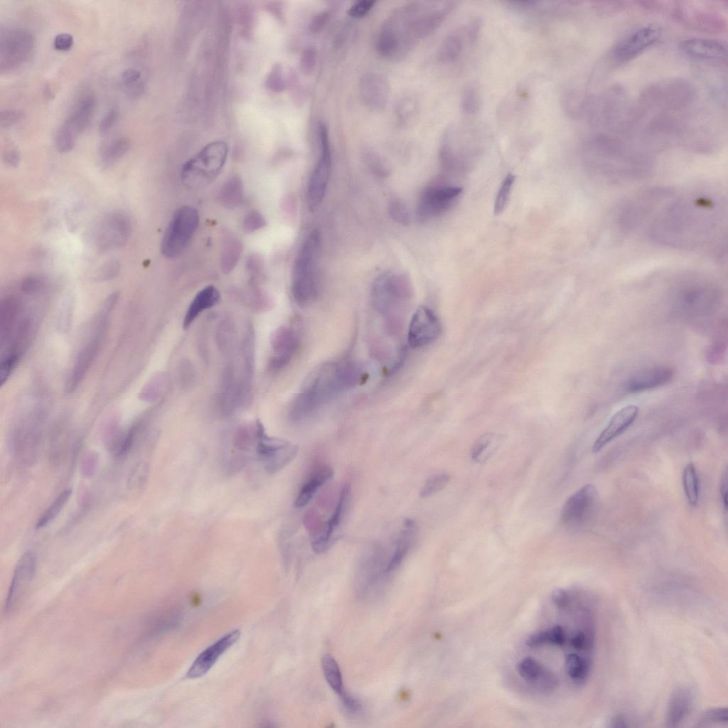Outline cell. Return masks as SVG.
Listing matches in <instances>:
<instances>
[{
    "mask_svg": "<svg viewBox=\"0 0 728 728\" xmlns=\"http://www.w3.org/2000/svg\"><path fill=\"white\" fill-rule=\"evenodd\" d=\"M725 218L721 199L707 193L675 197L664 191L641 227L653 242L662 246L693 250L712 242Z\"/></svg>",
    "mask_w": 728,
    "mask_h": 728,
    "instance_id": "1",
    "label": "cell"
},
{
    "mask_svg": "<svg viewBox=\"0 0 728 728\" xmlns=\"http://www.w3.org/2000/svg\"><path fill=\"white\" fill-rule=\"evenodd\" d=\"M454 7L453 1H414L397 7L380 28L378 53L390 60L404 58L441 24Z\"/></svg>",
    "mask_w": 728,
    "mask_h": 728,
    "instance_id": "2",
    "label": "cell"
},
{
    "mask_svg": "<svg viewBox=\"0 0 728 728\" xmlns=\"http://www.w3.org/2000/svg\"><path fill=\"white\" fill-rule=\"evenodd\" d=\"M363 371L349 361L327 362L320 365L308 376L300 392L292 400L288 416L298 422L314 414L331 400L356 385Z\"/></svg>",
    "mask_w": 728,
    "mask_h": 728,
    "instance_id": "3",
    "label": "cell"
},
{
    "mask_svg": "<svg viewBox=\"0 0 728 728\" xmlns=\"http://www.w3.org/2000/svg\"><path fill=\"white\" fill-rule=\"evenodd\" d=\"M587 160L596 177L611 182L636 181L646 177L652 168V162L648 156L609 144L591 147Z\"/></svg>",
    "mask_w": 728,
    "mask_h": 728,
    "instance_id": "4",
    "label": "cell"
},
{
    "mask_svg": "<svg viewBox=\"0 0 728 728\" xmlns=\"http://www.w3.org/2000/svg\"><path fill=\"white\" fill-rule=\"evenodd\" d=\"M412 286L403 274L386 272L374 280L370 291L373 306L385 320L386 329L397 333L412 297Z\"/></svg>",
    "mask_w": 728,
    "mask_h": 728,
    "instance_id": "5",
    "label": "cell"
},
{
    "mask_svg": "<svg viewBox=\"0 0 728 728\" xmlns=\"http://www.w3.org/2000/svg\"><path fill=\"white\" fill-rule=\"evenodd\" d=\"M320 249V233L314 230L306 238L296 257L291 291L295 302L300 306L313 304L318 296Z\"/></svg>",
    "mask_w": 728,
    "mask_h": 728,
    "instance_id": "6",
    "label": "cell"
},
{
    "mask_svg": "<svg viewBox=\"0 0 728 728\" xmlns=\"http://www.w3.org/2000/svg\"><path fill=\"white\" fill-rule=\"evenodd\" d=\"M228 144L214 141L188 159L181 168V179L190 188H201L211 183L221 172L228 156Z\"/></svg>",
    "mask_w": 728,
    "mask_h": 728,
    "instance_id": "7",
    "label": "cell"
},
{
    "mask_svg": "<svg viewBox=\"0 0 728 728\" xmlns=\"http://www.w3.org/2000/svg\"><path fill=\"white\" fill-rule=\"evenodd\" d=\"M199 222L198 212L193 207L184 205L177 209L163 235L161 254L168 259L179 256L197 230Z\"/></svg>",
    "mask_w": 728,
    "mask_h": 728,
    "instance_id": "8",
    "label": "cell"
},
{
    "mask_svg": "<svg viewBox=\"0 0 728 728\" xmlns=\"http://www.w3.org/2000/svg\"><path fill=\"white\" fill-rule=\"evenodd\" d=\"M35 45L33 33L23 27H11L1 32L0 72L8 73L18 69L31 57Z\"/></svg>",
    "mask_w": 728,
    "mask_h": 728,
    "instance_id": "9",
    "label": "cell"
},
{
    "mask_svg": "<svg viewBox=\"0 0 728 728\" xmlns=\"http://www.w3.org/2000/svg\"><path fill=\"white\" fill-rule=\"evenodd\" d=\"M318 138L320 156L309 178L306 191L307 205L311 211H314L323 200L331 174V154L328 132L323 122H320L318 127Z\"/></svg>",
    "mask_w": 728,
    "mask_h": 728,
    "instance_id": "10",
    "label": "cell"
},
{
    "mask_svg": "<svg viewBox=\"0 0 728 728\" xmlns=\"http://www.w3.org/2000/svg\"><path fill=\"white\" fill-rule=\"evenodd\" d=\"M132 232V223L124 212L114 210L106 214L98 224L95 244L99 252H105L123 247Z\"/></svg>",
    "mask_w": 728,
    "mask_h": 728,
    "instance_id": "11",
    "label": "cell"
},
{
    "mask_svg": "<svg viewBox=\"0 0 728 728\" xmlns=\"http://www.w3.org/2000/svg\"><path fill=\"white\" fill-rule=\"evenodd\" d=\"M112 309V307L105 304L101 314L102 316L97 323L92 335L90 336L89 340L78 353L75 365L67 381L66 388L68 392H72L78 385L92 363L104 334L107 323V316Z\"/></svg>",
    "mask_w": 728,
    "mask_h": 728,
    "instance_id": "12",
    "label": "cell"
},
{
    "mask_svg": "<svg viewBox=\"0 0 728 728\" xmlns=\"http://www.w3.org/2000/svg\"><path fill=\"white\" fill-rule=\"evenodd\" d=\"M661 33L656 25L643 26L620 40L611 50L612 57L619 62L630 60L654 45Z\"/></svg>",
    "mask_w": 728,
    "mask_h": 728,
    "instance_id": "13",
    "label": "cell"
},
{
    "mask_svg": "<svg viewBox=\"0 0 728 728\" xmlns=\"http://www.w3.org/2000/svg\"><path fill=\"white\" fill-rule=\"evenodd\" d=\"M597 498L594 485L583 486L565 501L561 510L562 522L570 527L582 525L589 518Z\"/></svg>",
    "mask_w": 728,
    "mask_h": 728,
    "instance_id": "14",
    "label": "cell"
},
{
    "mask_svg": "<svg viewBox=\"0 0 728 728\" xmlns=\"http://www.w3.org/2000/svg\"><path fill=\"white\" fill-rule=\"evenodd\" d=\"M441 333L440 322L427 306L419 307L413 314L407 331V342L412 348H422L435 341Z\"/></svg>",
    "mask_w": 728,
    "mask_h": 728,
    "instance_id": "15",
    "label": "cell"
},
{
    "mask_svg": "<svg viewBox=\"0 0 728 728\" xmlns=\"http://www.w3.org/2000/svg\"><path fill=\"white\" fill-rule=\"evenodd\" d=\"M300 343V333L294 325L283 326L272 333L270 344L272 355L270 366L278 370L286 366L292 359Z\"/></svg>",
    "mask_w": 728,
    "mask_h": 728,
    "instance_id": "16",
    "label": "cell"
},
{
    "mask_svg": "<svg viewBox=\"0 0 728 728\" xmlns=\"http://www.w3.org/2000/svg\"><path fill=\"white\" fill-rule=\"evenodd\" d=\"M37 559L31 551L26 552L19 559L11 581L5 609L13 610L21 600L31 584L36 569Z\"/></svg>",
    "mask_w": 728,
    "mask_h": 728,
    "instance_id": "17",
    "label": "cell"
},
{
    "mask_svg": "<svg viewBox=\"0 0 728 728\" xmlns=\"http://www.w3.org/2000/svg\"><path fill=\"white\" fill-rule=\"evenodd\" d=\"M458 187H430L420 196L417 208V218L426 221L444 211L459 195Z\"/></svg>",
    "mask_w": 728,
    "mask_h": 728,
    "instance_id": "18",
    "label": "cell"
},
{
    "mask_svg": "<svg viewBox=\"0 0 728 728\" xmlns=\"http://www.w3.org/2000/svg\"><path fill=\"white\" fill-rule=\"evenodd\" d=\"M390 85L381 74L369 72L363 75L359 82V93L365 105L372 111L382 110L387 104Z\"/></svg>",
    "mask_w": 728,
    "mask_h": 728,
    "instance_id": "19",
    "label": "cell"
},
{
    "mask_svg": "<svg viewBox=\"0 0 728 728\" xmlns=\"http://www.w3.org/2000/svg\"><path fill=\"white\" fill-rule=\"evenodd\" d=\"M240 632L234 630L204 650L195 660L186 673V678L194 679L207 673L219 657L239 639Z\"/></svg>",
    "mask_w": 728,
    "mask_h": 728,
    "instance_id": "20",
    "label": "cell"
},
{
    "mask_svg": "<svg viewBox=\"0 0 728 728\" xmlns=\"http://www.w3.org/2000/svg\"><path fill=\"white\" fill-rule=\"evenodd\" d=\"M351 496V486L346 483L342 488L335 510L323 531L312 540V548L316 553L324 552L333 542L334 531L343 519Z\"/></svg>",
    "mask_w": 728,
    "mask_h": 728,
    "instance_id": "21",
    "label": "cell"
},
{
    "mask_svg": "<svg viewBox=\"0 0 728 728\" xmlns=\"http://www.w3.org/2000/svg\"><path fill=\"white\" fill-rule=\"evenodd\" d=\"M638 414V407L633 405H626L617 411L609 419L608 424L595 440L592 451H599L607 444L628 429L635 421Z\"/></svg>",
    "mask_w": 728,
    "mask_h": 728,
    "instance_id": "22",
    "label": "cell"
},
{
    "mask_svg": "<svg viewBox=\"0 0 728 728\" xmlns=\"http://www.w3.org/2000/svg\"><path fill=\"white\" fill-rule=\"evenodd\" d=\"M680 48L687 55L695 58L722 62L727 57V44L716 39L690 38L682 41Z\"/></svg>",
    "mask_w": 728,
    "mask_h": 728,
    "instance_id": "23",
    "label": "cell"
},
{
    "mask_svg": "<svg viewBox=\"0 0 728 728\" xmlns=\"http://www.w3.org/2000/svg\"><path fill=\"white\" fill-rule=\"evenodd\" d=\"M95 106L93 95L83 96L58 129L77 139L89 124Z\"/></svg>",
    "mask_w": 728,
    "mask_h": 728,
    "instance_id": "24",
    "label": "cell"
},
{
    "mask_svg": "<svg viewBox=\"0 0 728 728\" xmlns=\"http://www.w3.org/2000/svg\"><path fill=\"white\" fill-rule=\"evenodd\" d=\"M673 375V369L667 366L644 369L629 378L626 389L630 392H637L657 387L668 382Z\"/></svg>",
    "mask_w": 728,
    "mask_h": 728,
    "instance_id": "25",
    "label": "cell"
},
{
    "mask_svg": "<svg viewBox=\"0 0 728 728\" xmlns=\"http://www.w3.org/2000/svg\"><path fill=\"white\" fill-rule=\"evenodd\" d=\"M693 705V695L685 687L676 688L670 695L666 712V724L669 727H678L689 715Z\"/></svg>",
    "mask_w": 728,
    "mask_h": 728,
    "instance_id": "26",
    "label": "cell"
},
{
    "mask_svg": "<svg viewBox=\"0 0 728 728\" xmlns=\"http://www.w3.org/2000/svg\"><path fill=\"white\" fill-rule=\"evenodd\" d=\"M242 252L240 240L230 230L220 232V264L223 273L229 274L237 266Z\"/></svg>",
    "mask_w": 728,
    "mask_h": 728,
    "instance_id": "27",
    "label": "cell"
},
{
    "mask_svg": "<svg viewBox=\"0 0 728 728\" xmlns=\"http://www.w3.org/2000/svg\"><path fill=\"white\" fill-rule=\"evenodd\" d=\"M220 298L218 289L213 285L200 289L188 307L183 320V328H188L201 313L215 306Z\"/></svg>",
    "mask_w": 728,
    "mask_h": 728,
    "instance_id": "28",
    "label": "cell"
},
{
    "mask_svg": "<svg viewBox=\"0 0 728 728\" xmlns=\"http://www.w3.org/2000/svg\"><path fill=\"white\" fill-rule=\"evenodd\" d=\"M333 476V471L328 466H319L301 487L294 501L296 508L306 506L317 491Z\"/></svg>",
    "mask_w": 728,
    "mask_h": 728,
    "instance_id": "29",
    "label": "cell"
},
{
    "mask_svg": "<svg viewBox=\"0 0 728 728\" xmlns=\"http://www.w3.org/2000/svg\"><path fill=\"white\" fill-rule=\"evenodd\" d=\"M415 535V523L411 519H406L395 544L394 552L385 567V572L395 571L402 563L408 553Z\"/></svg>",
    "mask_w": 728,
    "mask_h": 728,
    "instance_id": "30",
    "label": "cell"
},
{
    "mask_svg": "<svg viewBox=\"0 0 728 728\" xmlns=\"http://www.w3.org/2000/svg\"><path fill=\"white\" fill-rule=\"evenodd\" d=\"M244 186L240 176L230 177L221 186L219 191L220 204L228 209H234L242 201Z\"/></svg>",
    "mask_w": 728,
    "mask_h": 728,
    "instance_id": "31",
    "label": "cell"
},
{
    "mask_svg": "<svg viewBox=\"0 0 728 728\" xmlns=\"http://www.w3.org/2000/svg\"><path fill=\"white\" fill-rule=\"evenodd\" d=\"M499 437L492 433L481 435L474 442L471 456L478 464L485 463L497 450L500 445Z\"/></svg>",
    "mask_w": 728,
    "mask_h": 728,
    "instance_id": "32",
    "label": "cell"
},
{
    "mask_svg": "<svg viewBox=\"0 0 728 728\" xmlns=\"http://www.w3.org/2000/svg\"><path fill=\"white\" fill-rule=\"evenodd\" d=\"M564 670L567 675L572 682L582 683L589 673L590 663L586 658L579 653L572 652L566 657Z\"/></svg>",
    "mask_w": 728,
    "mask_h": 728,
    "instance_id": "33",
    "label": "cell"
},
{
    "mask_svg": "<svg viewBox=\"0 0 728 728\" xmlns=\"http://www.w3.org/2000/svg\"><path fill=\"white\" fill-rule=\"evenodd\" d=\"M130 141L127 137L117 138L104 145L100 150V162L103 166L113 165L128 151Z\"/></svg>",
    "mask_w": 728,
    "mask_h": 728,
    "instance_id": "34",
    "label": "cell"
},
{
    "mask_svg": "<svg viewBox=\"0 0 728 728\" xmlns=\"http://www.w3.org/2000/svg\"><path fill=\"white\" fill-rule=\"evenodd\" d=\"M418 112V102L412 95L402 97L397 103L395 116L397 124L403 128L412 124Z\"/></svg>",
    "mask_w": 728,
    "mask_h": 728,
    "instance_id": "35",
    "label": "cell"
},
{
    "mask_svg": "<svg viewBox=\"0 0 728 728\" xmlns=\"http://www.w3.org/2000/svg\"><path fill=\"white\" fill-rule=\"evenodd\" d=\"M321 666L326 682L331 689L340 696L346 690L341 670L336 660L331 655L326 654L321 659Z\"/></svg>",
    "mask_w": 728,
    "mask_h": 728,
    "instance_id": "36",
    "label": "cell"
},
{
    "mask_svg": "<svg viewBox=\"0 0 728 728\" xmlns=\"http://www.w3.org/2000/svg\"><path fill=\"white\" fill-rule=\"evenodd\" d=\"M463 43L461 37L455 33L449 34L442 41L439 51L438 58L443 63L454 62L460 55Z\"/></svg>",
    "mask_w": 728,
    "mask_h": 728,
    "instance_id": "37",
    "label": "cell"
},
{
    "mask_svg": "<svg viewBox=\"0 0 728 728\" xmlns=\"http://www.w3.org/2000/svg\"><path fill=\"white\" fill-rule=\"evenodd\" d=\"M682 483L685 493L690 505L692 506L697 505L700 496V486L697 473L692 464H689L685 467L682 473Z\"/></svg>",
    "mask_w": 728,
    "mask_h": 728,
    "instance_id": "38",
    "label": "cell"
},
{
    "mask_svg": "<svg viewBox=\"0 0 728 728\" xmlns=\"http://www.w3.org/2000/svg\"><path fill=\"white\" fill-rule=\"evenodd\" d=\"M71 493L72 491L70 489H66L62 491L38 519L36 528H43L55 519L66 504L71 496Z\"/></svg>",
    "mask_w": 728,
    "mask_h": 728,
    "instance_id": "39",
    "label": "cell"
},
{
    "mask_svg": "<svg viewBox=\"0 0 728 728\" xmlns=\"http://www.w3.org/2000/svg\"><path fill=\"white\" fill-rule=\"evenodd\" d=\"M480 100L476 86L469 85L464 87L461 96V107L465 114H475L479 109Z\"/></svg>",
    "mask_w": 728,
    "mask_h": 728,
    "instance_id": "40",
    "label": "cell"
},
{
    "mask_svg": "<svg viewBox=\"0 0 728 728\" xmlns=\"http://www.w3.org/2000/svg\"><path fill=\"white\" fill-rule=\"evenodd\" d=\"M450 481L449 474L442 473L433 475L424 483L419 491L421 498L430 497L444 488Z\"/></svg>",
    "mask_w": 728,
    "mask_h": 728,
    "instance_id": "41",
    "label": "cell"
},
{
    "mask_svg": "<svg viewBox=\"0 0 728 728\" xmlns=\"http://www.w3.org/2000/svg\"><path fill=\"white\" fill-rule=\"evenodd\" d=\"M728 722L726 707L712 708L705 712L697 722L698 727H707L716 724H727Z\"/></svg>",
    "mask_w": 728,
    "mask_h": 728,
    "instance_id": "42",
    "label": "cell"
},
{
    "mask_svg": "<svg viewBox=\"0 0 728 728\" xmlns=\"http://www.w3.org/2000/svg\"><path fill=\"white\" fill-rule=\"evenodd\" d=\"M515 178V177L513 174L508 173L503 181L495 200V215H499L505 208L508 200Z\"/></svg>",
    "mask_w": 728,
    "mask_h": 728,
    "instance_id": "43",
    "label": "cell"
},
{
    "mask_svg": "<svg viewBox=\"0 0 728 728\" xmlns=\"http://www.w3.org/2000/svg\"><path fill=\"white\" fill-rule=\"evenodd\" d=\"M391 218L396 223L406 225L410 223V213L405 203L400 199H392L388 206Z\"/></svg>",
    "mask_w": 728,
    "mask_h": 728,
    "instance_id": "44",
    "label": "cell"
},
{
    "mask_svg": "<svg viewBox=\"0 0 728 728\" xmlns=\"http://www.w3.org/2000/svg\"><path fill=\"white\" fill-rule=\"evenodd\" d=\"M266 224V220L260 212L251 210L243 219L242 228L245 232L250 233L262 229Z\"/></svg>",
    "mask_w": 728,
    "mask_h": 728,
    "instance_id": "45",
    "label": "cell"
},
{
    "mask_svg": "<svg viewBox=\"0 0 728 728\" xmlns=\"http://www.w3.org/2000/svg\"><path fill=\"white\" fill-rule=\"evenodd\" d=\"M120 264L118 260L111 259L105 262L97 271L95 280L104 282L112 279L117 277L120 272Z\"/></svg>",
    "mask_w": 728,
    "mask_h": 728,
    "instance_id": "46",
    "label": "cell"
},
{
    "mask_svg": "<svg viewBox=\"0 0 728 728\" xmlns=\"http://www.w3.org/2000/svg\"><path fill=\"white\" fill-rule=\"evenodd\" d=\"M44 288V280L37 275H29L24 277L21 282V290L22 292L29 295H33L40 292Z\"/></svg>",
    "mask_w": 728,
    "mask_h": 728,
    "instance_id": "47",
    "label": "cell"
},
{
    "mask_svg": "<svg viewBox=\"0 0 728 728\" xmlns=\"http://www.w3.org/2000/svg\"><path fill=\"white\" fill-rule=\"evenodd\" d=\"M24 117V114L16 109H5L0 112V125L2 128L11 127L19 122Z\"/></svg>",
    "mask_w": 728,
    "mask_h": 728,
    "instance_id": "48",
    "label": "cell"
},
{
    "mask_svg": "<svg viewBox=\"0 0 728 728\" xmlns=\"http://www.w3.org/2000/svg\"><path fill=\"white\" fill-rule=\"evenodd\" d=\"M375 4L373 0H360L355 1L348 10V14L355 18H360L365 16L373 8Z\"/></svg>",
    "mask_w": 728,
    "mask_h": 728,
    "instance_id": "49",
    "label": "cell"
},
{
    "mask_svg": "<svg viewBox=\"0 0 728 728\" xmlns=\"http://www.w3.org/2000/svg\"><path fill=\"white\" fill-rule=\"evenodd\" d=\"M317 62V51L314 47H307L302 53L301 68L305 74H310L314 70Z\"/></svg>",
    "mask_w": 728,
    "mask_h": 728,
    "instance_id": "50",
    "label": "cell"
},
{
    "mask_svg": "<svg viewBox=\"0 0 728 728\" xmlns=\"http://www.w3.org/2000/svg\"><path fill=\"white\" fill-rule=\"evenodd\" d=\"M118 114L116 108H111L105 113L99 124V131L101 134H106L112 128L117 120Z\"/></svg>",
    "mask_w": 728,
    "mask_h": 728,
    "instance_id": "51",
    "label": "cell"
},
{
    "mask_svg": "<svg viewBox=\"0 0 728 728\" xmlns=\"http://www.w3.org/2000/svg\"><path fill=\"white\" fill-rule=\"evenodd\" d=\"M330 16L331 12L326 10L316 14L310 22V31L314 33L320 32L328 23Z\"/></svg>",
    "mask_w": 728,
    "mask_h": 728,
    "instance_id": "52",
    "label": "cell"
},
{
    "mask_svg": "<svg viewBox=\"0 0 728 728\" xmlns=\"http://www.w3.org/2000/svg\"><path fill=\"white\" fill-rule=\"evenodd\" d=\"M247 270L252 277H257L263 272L264 263L258 255H252L247 260Z\"/></svg>",
    "mask_w": 728,
    "mask_h": 728,
    "instance_id": "53",
    "label": "cell"
},
{
    "mask_svg": "<svg viewBox=\"0 0 728 728\" xmlns=\"http://www.w3.org/2000/svg\"><path fill=\"white\" fill-rule=\"evenodd\" d=\"M73 45V37L67 33L58 34L53 41L54 48L60 51H67Z\"/></svg>",
    "mask_w": 728,
    "mask_h": 728,
    "instance_id": "54",
    "label": "cell"
},
{
    "mask_svg": "<svg viewBox=\"0 0 728 728\" xmlns=\"http://www.w3.org/2000/svg\"><path fill=\"white\" fill-rule=\"evenodd\" d=\"M140 78V71L132 68L124 70L121 75L122 82L126 87L138 82Z\"/></svg>",
    "mask_w": 728,
    "mask_h": 728,
    "instance_id": "55",
    "label": "cell"
},
{
    "mask_svg": "<svg viewBox=\"0 0 728 728\" xmlns=\"http://www.w3.org/2000/svg\"><path fill=\"white\" fill-rule=\"evenodd\" d=\"M3 159L9 166L16 167L20 161V154L16 148L10 147L4 151Z\"/></svg>",
    "mask_w": 728,
    "mask_h": 728,
    "instance_id": "56",
    "label": "cell"
},
{
    "mask_svg": "<svg viewBox=\"0 0 728 728\" xmlns=\"http://www.w3.org/2000/svg\"><path fill=\"white\" fill-rule=\"evenodd\" d=\"M343 705L349 711L352 712H358L360 710L361 706L360 703L355 699L352 695L346 692V691L340 695Z\"/></svg>",
    "mask_w": 728,
    "mask_h": 728,
    "instance_id": "57",
    "label": "cell"
},
{
    "mask_svg": "<svg viewBox=\"0 0 728 728\" xmlns=\"http://www.w3.org/2000/svg\"><path fill=\"white\" fill-rule=\"evenodd\" d=\"M144 82L143 80L127 87V95L131 100H136L141 97L144 91Z\"/></svg>",
    "mask_w": 728,
    "mask_h": 728,
    "instance_id": "58",
    "label": "cell"
},
{
    "mask_svg": "<svg viewBox=\"0 0 728 728\" xmlns=\"http://www.w3.org/2000/svg\"><path fill=\"white\" fill-rule=\"evenodd\" d=\"M481 27V21L479 18L474 19L469 25L467 33L471 41H473L477 38Z\"/></svg>",
    "mask_w": 728,
    "mask_h": 728,
    "instance_id": "59",
    "label": "cell"
},
{
    "mask_svg": "<svg viewBox=\"0 0 728 728\" xmlns=\"http://www.w3.org/2000/svg\"><path fill=\"white\" fill-rule=\"evenodd\" d=\"M720 494L722 498V502L725 510L727 506V472L724 474L720 486Z\"/></svg>",
    "mask_w": 728,
    "mask_h": 728,
    "instance_id": "60",
    "label": "cell"
},
{
    "mask_svg": "<svg viewBox=\"0 0 728 728\" xmlns=\"http://www.w3.org/2000/svg\"><path fill=\"white\" fill-rule=\"evenodd\" d=\"M626 718L621 714L613 717L610 722L611 727H626L628 726Z\"/></svg>",
    "mask_w": 728,
    "mask_h": 728,
    "instance_id": "61",
    "label": "cell"
}]
</instances>
